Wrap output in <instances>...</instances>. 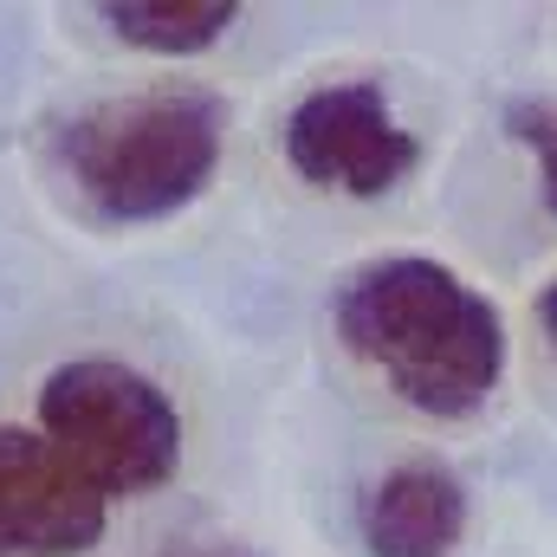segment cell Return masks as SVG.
Masks as SVG:
<instances>
[{
	"mask_svg": "<svg viewBox=\"0 0 557 557\" xmlns=\"http://www.w3.org/2000/svg\"><path fill=\"white\" fill-rule=\"evenodd\" d=\"M331 331L416 416L460 421L493 403L506 376V318L454 267L428 253L370 260L337 285Z\"/></svg>",
	"mask_w": 557,
	"mask_h": 557,
	"instance_id": "6da1fadb",
	"label": "cell"
},
{
	"mask_svg": "<svg viewBox=\"0 0 557 557\" xmlns=\"http://www.w3.org/2000/svg\"><path fill=\"white\" fill-rule=\"evenodd\" d=\"M506 131L539 156L545 208L557 214V104H552V98H512V104H506Z\"/></svg>",
	"mask_w": 557,
	"mask_h": 557,
	"instance_id": "ba28073f",
	"label": "cell"
},
{
	"mask_svg": "<svg viewBox=\"0 0 557 557\" xmlns=\"http://www.w3.org/2000/svg\"><path fill=\"white\" fill-rule=\"evenodd\" d=\"M227 111L214 91H143L111 98L59 124V169L85 208L111 227L182 214L221 169Z\"/></svg>",
	"mask_w": 557,
	"mask_h": 557,
	"instance_id": "7a4b0ae2",
	"label": "cell"
},
{
	"mask_svg": "<svg viewBox=\"0 0 557 557\" xmlns=\"http://www.w3.org/2000/svg\"><path fill=\"white\" fill-rule=\"evenodd\" d=\"M278 143H285V162L311 188H337L357 201L403 188L421 169V137L396 117V104L376 78H337V85L305 91L285 111Z\"/></svg>",
	"mask_w": 557,
	"mask_h": 557,
	"instance_id": "277c9868",
	"label": "cell"
},
{
	"mask_svg": "<svg viewBox=\"0 0 557 557\" xmlns=\"http://www.w3.org/2000/svg\"><path fill=\"white\" fill-rule=\"evenodd\" d=\"M240 20L234 0H104V26L156 59H195Z\"/></svg>",
	"mask_w": 557,
	"mask_h": 557,
	"instance_id": "52a82bcc",
	"label": "cell"
},
{
	"mask_svg": "<svg viewBox=\"0 0 557 557\" xmlns=\"http://www.w3.org/2000/svg\"><path fill=\"white\" fill-rule=\"evenodd\" d=\"M111 499L85 486L46 434L0 428V557H85Z\"/></svg>",
	"mask_w": 557,
	"mask_h": 557,
	"instance_id": "5b68a950",
	"label": "cell"
},
{
	"mask_svg": "<svg viewBox=\"0 0 557 557\" xmlns=\"http://www.w3.org/2000/svg\"><path fill=\"white\" fill-rule=\"evenodd\" d=\"M467 480L447 460H403L363 493L357 532L370 557H447L467 539Z\"/></svg>",
	"mask_w": 557,
	"mask_h": 557,
	"instance_id": "8992f818",
	"label": "cell"
},
{
	"mask_svg": "<svg viewBox=\"0 0 557 557\" xmlns=\"http://www.w3.org/2000/svg\"><path fill=\"white\" fill-rule=\"evenodd\" d=\"M156 557H267L247 539H182V545H162Z\"/></svg>",
	"mask_w": 557,
	"mask_h": 557,
	"instance_id": "9c48e42d",
	"label": "cell"
},
{
	"mask_svg": "<svg viewBox=\"0 0 557 557\" xmlns=\"http://www.w3.org/2000/svg\"><path fill=\"white\" fill-rule=\"evenodd\" d=\"M539 324H545V337H552V350H557V278L545 285V298H539Z\"/></svg>",
	"mask_w": 557,
	"mask_h": 557,
	"instance_id": "30bf717a",
	"label": "cell"
},
{
	"mask_svg": "<svg viewBox=\"0 0 557 557\" xmlns=\"http://www.w3.org/2000/svg\"><path fill=\"white\" fill-rule=\"evenodd\" d=\"M39 434L59 460L98 486L104 499H137L175 480L182 467V416L143 370L117 357L59 363L39 389Z\"/></svg>",
	"mask_w": 557,
	"mask_h": 557,
	"instance_id": "3957f363",
	"label": "cell"
}]
</instances>
